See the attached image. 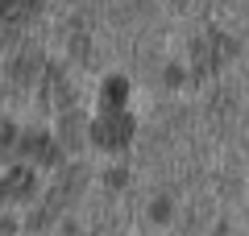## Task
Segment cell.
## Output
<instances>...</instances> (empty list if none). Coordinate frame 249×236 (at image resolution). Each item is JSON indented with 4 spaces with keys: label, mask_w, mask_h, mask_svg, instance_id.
<instances>
[{
    "label": "cell",
    "mask_w": 249,
    "mask_h": 236,
    "mask_svg": "<svg viewBox=\"0 0 249 236\" xmlns=\"http://www.w3.org/2000/svg\"><path fill=\"white\" fill-rule=\"evenodd\" d=\"M129 137H133V116L121 112V108H108L91 129V141L100 149H121V145H129Z\"/></svg>",
    "instance_id": "6da1fadb"
},
{
    "label": "cell",
    "mask_w": 249,
    "mask_h": 236,
    "mask_svg": "<svg viewBox=\"0 0 249 236\" xmlns=\"http://www.w3.org/2000/svg\"><path fill=\"white\" fill-rule=\"evenodd\" d=\"M21 191H34V178H29V170H13V174L4 178V195H21Z\"/></svg>",
    "instance_id": "7a4b0ae2"
},
{
    "label": "cell",
    "mask_w": 249,
    "mask_h": 236,
    "mask_svg": "<svg viewBox=\"0 0 249 236\" xmlns=\"http://www.w3.org/2000/svg\"><path fill=\"white\" fill-rule=\"evenodd\" d=\"M104 100H108V108H121V104H124V79H108Z\"/></svg>",
    "instance_id": "3957f363"
}]
</instances>
